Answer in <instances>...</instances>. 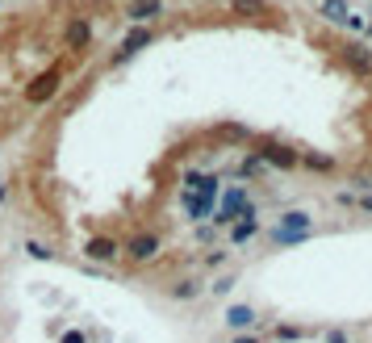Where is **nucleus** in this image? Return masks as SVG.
Masks as SVG:
<instances>
[{
	"mask_svg": "<svg viewBox=\"0 0 372 343\" xmlns=\"http://www.w3.org/2000/svg\"><path fill=\"white\" fill-rule=\"evenodd\" d=\"M63 71H67L63 63H54V67H46L42 75H34V84L25 88V96H29L34 105H42V101H50V96L59 92V84H63Z\"/></svg>",
	"mask_w": 372,
	"mask_h": 343,
	"instance_id": "f257e3e1",
	"label": "nucleus"
},
{
	"mask_svg": "<svg viewBox=\"0 0 372 343\" xmlns=\"http://www.w3.org/2000/svg\"><path fill=\"white\" fill-rule=\"evenodd\" d=\"M255 155H260L264 163H272V168H297V163H302V155H297L293 147H285V143H276V138H264Z\"/></svg>",
	"mask_w": 372,
	"mask_h": 343,
	"instance_id": "f03ea898",
	"label": "nucleus"
},
{
	"mask_svg": "<svg viewBox=\"0 0 372 343\" xmlns=\"http://www.w3.org/2000/svg\"><path fill=\"white\" fill-rule=\"evenodd\" d=\"M343 63H348L356 75L372 80V50L364 46V42H348V46H343Z\"/></svg>",
	"mask_w": 372,
	"mask_h": 343,
	"instance_id": "7ed1b4c3",
	"label": "nucleus"
},
{
	"mask_svg": "<svg viewBox=\"0 0 372 343\" xmlns=\"http://www.w3.org/2000/svg\"><path fill=\"white\" fill-rule=\"evenodd\" d=\"M247 210H251V201H247V189H230V193H226V201H222V214H218L214 222H218V226H226V222H235V214L243 218Z\"/></svg>",
	"mask_w": 372,
	"mask_h": 343,
	"instance_id": "20e7f679",
	"label": "nucleus"
},
{
	"mask_svg": "<svg viewBox=\"0 0 372 343\" xmlns=\"http://www.w3.org/2000/svg\"><path fill=\"white\" fill-rule=\"evenodd\" d=\"M126 256H130L134 264L155 260V256H159V235H151V231H147V235H134V239H130V247H126Z\"/></svg>",
	"mask_w": 372,
	"mask_h": 343,
	"instance_id": "39448f33",
	"label": "nucleus"
},
{
	"mask_svg": "<svg viewBox=\"0 0 372 343\" xmlns=\"http://www.w3.org/2000/svg\"><path fill=\"white\" fill-rule=\"evenodd\" d=\"M88 38H92V25H88L84 17H71V21H67V29H63L67 50H84V46H88Z\"/></svg>",
	"mask_w": 372,
	"mask_h": 343,
	"instance_id": "423d86ee",
	"label": "nucleus"
},
{
	"mask_svg": "<svg viewBox=\"0 0 372 343\" xmlns=\"http://www.w3.org/2000/svg\"><path fill=\"white\" fill-rule=\"evenodd\" d=\"M310 226H314V218L306 210H289V214H281L276 231H285V235H310Z\"/></svg>",
	"mask_w": 372,
	"mask_h": 343,
	"instance_id": "0eeeda50",
	"label": "nucleus"
},
{
	"mask_svg": "<svg viewBox=\"0 0 372 343\" xmlns=\"http://www.w3.org/2000/svg\"><path fill=\"white\" fill-rule=\"evenodd\" d=\"M88 260H117V243L109 239V235H96V239H88Z\"/></svg>",
	"mask_w": 372,
	"mask_h": 343,
	"instance_id": "6e6552de",
	"label": "nucleus"
},
{
	"mask_svg": "<svg viewBox=\"0 0 372 343\" xmlns=\"http://www.w3.org/2000/svg\"><path fill=\"white\" fill-rule=\"evenodd\" d=\"M318 17H327L331 25H348L352 8H348V0H322V4H318Z\"/></svg>",
	"mask_w": 372,
	"mask_h": 343,
	"instance_id": "1a4fd4ad",
	"label": "nucleus"
},
{
	"mask_svg": "<svg viewBox=\"0 0 372 343\" xmlns=\"http://www.w3.org/2000/svg\"><path fill=\"white\" fill-rule=\"evenodd\" d=\"M230 13L235 17H272V4L268 0H230Z\"/></svg>",
	"mask_w": 372,
	"mask_h": 343,
	"instance_id": "9d476101",
	"label": "nucleus"
},
{
	"mask_svg": "<svg viewBox=\"0 0 372 343\" xmlns=\"http://www.w3.org/2000/svg\"><path fill=\"white\" fill-rule=\"evenodd\" d=\"M151 38H155L151 29H130V34H126V42H121V50H117V59H130V54H134V50H142Z\"/></svg>",
	"mask_w": 372,
	"mask_h": 343,
	"instance_id": "9b49d317",
	"label": "nucleus"
},
{
	"mask_svg": "<svg viewBox=\"0 0 372 343\" xmlns=\"http://www.w3.org/2000/svg\"><path fill=\"white\" fill-rule=\"evenodd\" d=\"M251 235H260V222H255V210H247V214H243V218L235 222V231H230V239H235V243H247Z\"/></svg>",
	"mask_w": 372,
	"mask_h": 343,
	"instance_id": "f8f14e48",
	"label": "nucleus"
},
{
	"mask_svg": "<svg viewBox=\"0 0 372 343\" xmlns=\"http://www.w3.org/2000/svg\"><path fill=\"white\" fill-rule=\"evenodd\" d=\"M163 13V0H130V21H151Z\"/></svg>",
	"mask_w": 372,
	"mask_h": 343,
	"instance_id": "ddd939ff",
	"label": "nucleus"
},
{
	"mask_svg": "<svg viewBox=\"0 0 372 343\" xmlns=\"http://www.w3.org/2000/svg\"><path fill=\"white\" fill-rule=\"evenodd\" d=\"M226 323H230L235 331H243V327L255 323V310H251V306H230V310H226Z\"/></svg>",
	"mask_w": 372,
	"mask_h": 343,
	"instance_id": "4468645a",
	"label": "nucleus"
},
{
	"mask_svg": "<svg viewBox=\"0 0 372 343\" xmlns=\"http://www.w3.org/2000/svg\"><path fill=\"white\" fill-rule=\"evenodd\" d=\"M302 163H306V168H314V172H331V168H335V159H331V155H314V151H310V155H302Z\"/></svg>",
	"mask_w": 372,
	"mask_h": 343,
	"instance_id": "2eb2a0df",
	"label": "nucleus"
},
{
	"mask_svg": "<svg viewBox=\"0 0 372 343\" xmlns=\"http://www.w3.org/2000/svg\"><path fill=\"white\" fill-rule=\"evenodd\" d=\"M172 298H176V302L197 298V281H176V285H172Z\"/></svg>",
	"mask_w": 372,
	"mask_h": 343,
	"instance_id": "dca6fc26",
	"label": "nucleus"
},
{
	"mask_svg": "<svg viewBox=\"0 0 372 343\" xmlns=\"http://www.w3.org/2000/svg\"><path fill=\"white\" fill-rule=\"evenodd\" d=\"M25 251H29V256H34V260H46V256H50V251H46V243H34V239H29V243H25Z\"/></svg>",
	"mask_w": 372,
	"mask_h": 343,
	"instance_id": "f3484780",
	"label": "nucleus"
},
{
	"mask_svg": "<svg viewBox=\"0 0 372 343\" xmlns=\"http://www.w3.org/2000/svg\"><path fill=\"white\" fill-rule=\"evenodd\" d=\"M222 264H226V251H209L205 256V268H222Z\"/></svg>",
	"mask_w": 372,
	"mask_h": 343,
	"instance_id": "a211bd4d",
	"label": "nucleus"
},
{
	"mask_svg": "<svg viewBox=\"0 0 372 343\" xmlns=\"http://www.w3.org/2000/svg\"><path fill=\"white\" fill-rule=\"evenodd\" d=\"M276 340H302V327H276Z\"/></svg>",
	"mask_w": 372,
	"mask_h": 343,
	"instance_id": "6ab92c4d",
	"label": "nucleus"
},
{
	"mask_svg": "<svg viewBox=\"0 0 372 343\" xmlns=\"http://www.w3.org/2000/svg\"><path fill=\"white\" fill-rule=\"evenodd\" d=\"M230 285H235V277H222V281L214 285V293H230Z\"/></svg>",
	"mask_w": 372,
	"mask_h": 343,
	"instance_id": "aec40b11",
	"label": "nucleus"
},
{
	"mask_svg": "<svg viewBox=\"0 0 372 343\" xmlns=\"http://www.w3.org/2000/svg\"><path fill=\"white\" fill-rule=\"evenodd\" d=\"M360 210H364V214H372V193H364V197H360Z\"/></svg>",
	"mask_w": 372,
	"mask_h": 343,
	"instance_id": "412c9836",
	"label": "nucleus"
},
{
	"mask_svg": "<svg viewBox=\"0 0 372 343\" xmlns=\"http://www.w3.org/2000/svg\"><path fill=\"white\" fill-rule=\"evenodd\" d=\"M235 343H260V340H255V335H239Z\"/></svg>",
	"mask_w": 372,
	"mask_h": 343,
	"instance_id": "4be33fe9",
	"label": "nucleus"
},
{
	"mask_svg": "<svg viewBox=\"0 0 372 343\" xmlns=\"http://www.w3.org/2000/svg\"><path fill=\"white\" fill-rule=\"evenodd\" d=\"M63 343H84V340H80V335H75V331H71V335H67V340H63Z\"/></svg>",
	"mask_w": 372,
	"mask_h": 343,
	"instance_id": "5701e85b",
	"label": "nucleus"
},
{
	"mask_svg": "<svg viewBox=\"0 0 372 343\" xmlns=\"http://www.w3.org/2000/svg\"><path fill=\"white\" fill-rule=\"evenodd\" d=\"M369 38H372V25H369Z\"/></svg>",
	"mask_w": 372,
	"mask_h": 343,
	"instance_id": "b1692460",
	"label": "nucleus"
},
{
	"mask_svg": "<svg viewBox=\"0 0 372 343\" xmlns=\"http://www.w3.org/2000/svg\"><path fill=\"white\" fill-rule=\"evenodd\" d=\"M369 17H372V13H369Z\"/></svg>",
	"mask_w": 372,
	"mask_h": 343,
	"instance_id": "393cba45",
	"label": "nucleus"
}]
</instances>
